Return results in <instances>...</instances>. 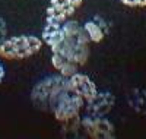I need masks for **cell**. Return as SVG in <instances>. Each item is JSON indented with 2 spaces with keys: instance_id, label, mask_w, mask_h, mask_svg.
<instances>
[{
  "instance_id": "obj_13",
  "label": "cell",
  "mask_w": 146,
  "mask_h": 139,
  "mask_svg": "<svg viewBox=\"0 0 146 139\" xmlns=\"http://www.w3.org/2000/svg\"><path fill=\"white\" fill-rule=\"evenodd\" d=\"M7 38V27L3 18H0V44Z\"/></svg>"
},
{
  "instance_id": "obj_4",
  "label": "cell",
  "mask_w": 146,
  "mask_h": 139,
  "mask_svg": "<svg viewBox=\"0 0 146 139\" xmlns=\"http://www.w3.org/2000/svg\"><path fill=\"white\" fill-rule=\"evenodd\" d=\"M82 108H85V100L80 95L75 94L69 88V90H66L58 97L51 113L58 122L64 123V122H69L72 119L79 117Z\"/></svg>"
},
{
  "instance_id": "obj_6",
  "label": "cell",
  "mask_w": 146,
  "mask_h": 139,
  "mask_svg": "<svg viewBox=\"0 0 146 139\" xmlns=\"http://www.w3.org/2000/svg\"><path fill=\"white\" fill-rule=\"evenodd\" d=\"M83 0H50L47 7V21L63 23L75 13Z\"/></svg>"
},
{
  "instance_id": "obj_10",
  "label": "cell",
  "mask_w": 146,
  "mask_h": 139,
  "mask_svg": "<svg viewBox=\"0 0 146 139\" xmlns=\"http://www.w3.org/2000/svg\"><path fill=\"white\" fill-rule=\"evenodd\" d=\"M83 29L91 43H101L108 32V22L102 16H94L83 25Z\"/></svg>"
},
{
  "instance_id": "obj_3",
  "label": "cell",
  "mask_w": 146,
  "mask_h": 139,
  "mask_svg": "<svg viewBox=\"0 0 146 139\" xmlns=\"http://www.w3.org/2000/svg\"><path fill=\"white\" fill-rule=\"evenodd\" d=\"M42 47V40L35 35H15L0 44V57L6 60H23L36 54Z\"/></svg>"
},
{
  "instance_id": "obj_12",
  "label": "cell",
  "mask_w": 146,
  "mask_h": 139,
  "mask_svg": "<svg viewBox=\"0 0 146 139\" xmlns=\"http://www.w3.org/2000/svg\"><path fill=\"white\" fill-rule=\"evenodd\" d=\"M120 2L129 7H145L146 6V0H120Z\"/></svg>"
},
{
  "instance_id": "obj_11",
  "label": "cell",
  "mask_w": 146,
  "mask_h": 139,
  "mask_svg": "<svg viewBox=\"0 0 146 139\" xmlns=\"http://www.w3.org/2000/svg\"><path fill=\"white\" fill-rule=\"evenodd\" d=\"M51 63H53L54 69L58 70V73L63 75V76H66V78L72 76L73 73H76L78 72V67H79L73 60H70L69 57L60 54V53H53Z\"/></svg>"
},
{
  "instance_id": "obj_2",
  "label": "cell",
  "mask_w": 146,
  "mask_h": 139,
  "mask_svg": "<svg viewBox=\"0 0 146 139\" xmlns=\"http://www.w3.org/2000/svg\"><path fill=\"white\" fill-rule=\"evenodd\" d=\"M69 81L63 75L57 76H48L36 84L31 91V101L32 104L41 111L53 110L56 101L66 90H69Z\"/></svg>"
},
{
  "instance_id": "obj_14",
  "label": "cell",
  "mask_w": 146,
  "mask_h": 139,
  "mask_svg": "<svg viewBox=\"0 0 146 139\" xmlns=\"http://www.w3.org/2000/svg\"><path fill=\"white\" fill-rule=\"evenodd\" d=\"M3 78H5V67H3L2 63H0V84H2Z\"/></svg>"
},
{
  "instance_id": "obj_5",
  "label": "cell",
  "mask_w": 146,
  "mask_h": 139,
  "mask_svg": "<svg viewBox=\"0 0 146 139\" xmlns=\"http://www.w3.org/2000/svg\"><path fill=\"white\" fill-rule=\"evenodd\" d=\"M80 124L85 135L92 139H111L115 136L114 124L105 117H94L86 114L80 119Z\"/></svg>"
},
{
  "instance_id": "obj_7",
  "label": "cell",
  "mask_w": 146,
  "mask_h": 139,
  "mask_svg": "<svg viewBox=\"0 0 146 139\" xmlns=\"http://www.w3.org/2000/svg\"><path fill=\"white\" fill-rule=\"evenodd\" d=\"M115 97L111 92H100L96 91L89 100L85 101V111L88 116L94 117H105L114 108Z\"/></svg>"
},
{
  "instance_id": "obj_9",
  "label": "cell",
  "mask_w": 146,
  "mask_h": 139,
  "mask_svg": "<svg viewBox=\"0 0 146 139\" xmlns=\"http://www.w3.org/2000/svg\"><path fill=\"white\" fill-rule=\"evenodd\" d=\"M64 38V29L63 23L58 22H45V27L42 29V41L50 47L51 50H56L60 44H62Z\"/></svg>"
},
{
  "instance_id": "obj_1",
  "label": "cell",
  "mask_w": 146,
  "mask_h": 139,
  "mask_svg": "<svg viewBox=\"0 0 146 139\" xmlns=\"http://www.w3.org/2000/svg\"><path fill=\"white\" fill-rule=\"evenodd\" d=\"M64 29V38L56 50H51L53 53H60L70 60H73L78 66H82L86 63L89 57V38L83 27L75 21H66L63 22Z\"/></svg>"
},
{
  "instance_id": "obj_8",
  "label": "cell",
  "mask_w": 146,
  "mask_h": 139,
  "mask_svg": "<svg viewBox=\"0 0 146 139\" xmlns=\"http://www.w3.org/2000/svg\"><path fill=\"white\" fill-rule=\"evenodd\" d=\"M67 81H69L70 90L75 94L80 95L85 101L89 100L92 95L96 94V91H98V90H96L95 82L88 76V75H85V73L76 72V73H73L72 76H69Z\"/></svg>"
}]
</instances>
